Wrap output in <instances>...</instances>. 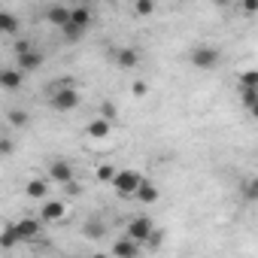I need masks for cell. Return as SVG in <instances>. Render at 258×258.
Returning a JSON list of instances; mask_svg holds the SVG:
<instances>
[{
    "instance_id": "1",
    "label": "cell",
    "mask_w": 258,
    "mask_h": 258,
    "mask_svg": "<svg viewBox=\"0 0 258 258\" xmlns=\"http://www.w3.org/2000/svg\"><path fill=\"white\" fill-rule=\"evenodd\" d=\"M46 100L55 112H70L79 106V91H76V79L70 76H61L55 82L46 85Z\"/></svg>"
},
{
    "instance_id": "2",
    "label": "cell",
    "mask_w": 258,
    "mask_h": 258,
    "mask_svg": "<svg viewBox=\"0 0 258 258\" xmlns=\"http://www.w3.org/2000/svg\"><path fill=\"white\" fill-rule=\"evenodd\" d=\"M188 61H191V67H198V70H213V67H219V61H222V49H216V46H195V49L188 52Z\"/></svg>"
},
{
    "instance_id": "3",
    "label": "cell",
    "mask_w": 258,
    "mask_h": 258,
    "mask_svg": "<svg viewBox=\"0 0 258 258\" xmlns=\"http://www.w3.org/2000/svg\"><path fill=\"white\" fill-rule=\"evenodd\" d=\"M140 182H143V176L137 173V170H118L115 173V179L109 182L112 188H115V195H121V198H134L137 195V188H140Z\"/></svg>"
},
{
    "instance_id": "4",
    "label": "cell",
    "mask_w": 258,
    "mask_h": 258,
    "mask_svg": "<svg viewBox=\"0 0 258 258\" xmlns=\"http://www.w3.org/2000/svg\"><path fill=\"white\" fill-rule=\"evenodd\" d=\"M155 231V222L149 219V216H137V219H131L127 222V228H124V234H131L134 240H140L143 246H146V240H149V234Z\"/></svg>"
},
{
    "instance_id": "5",
    "label": "cell",
    "mask_w": 258,
    "mask_h": 258,
    "mask_svg": "<svg viewBox=\"0 0 258 258\" xmlns=\"http://www.w3.org/2000/svg\"><path fill=\"white\" fill-rule=\"evenodd\" d=\"M140 252H143V243L134 240L131 234H121V237L112 243V255H118V258H137Z\"/></svg>"
},
{
    "instance_id": "6",
    "label": "cell",
    "mask_w": 258,
    "mask_h": 258,
    "mask_svg": "<svg viewBox=\"0 0 258 258\" xmlns=\"http://www.w3.org/2000/svg\"><path fill=\"white\" fill-rule=\"evenodd\" d=\"M49 179H52L55 185H64V182L76 179V176H73V164L64 161V158H55V161L49 164Z\"/></svg>"
},
{
    "instance_id": "7",
    "label": "cell",
    "mask_w": 258,
    "mask_h": 258,
    "mask_svg": "<svg viewBox=\"0 0 258 258\" xmlns=\"http://www.w3.org/2000/svg\"><path fill=\"white\" fill-rule=\"evenodd\" d=\"M64 216H67L64 201H52V198L43 201V207H40V219H43V222H61Z\"/></svg>"
},
{
    "instance_id": "8",
    "label": "cell",
    "mask_w": 258,
    "mask_h": 258,
    "mask_svg": "<svg viewBox=\"0 0 258 258\" xmlns=\"http://www.w3.org/2000/svg\"><path fill=\"white\" fill-rule=\"evenodd\" d=\"M16 228H19V234H22V240H37V237L43 234V219H34V216H25V219H19V222H16Z\"/></svg>"
},
{
    "instance_id": "9",
    "label": "cell",
    "mask_w": 258,
    "mask_h": 258,
    "mask_svg": "<svg viewBox=\"0 0 258 258\" xmlns=\"http://www.w3.org/2000/svg\"><path fill=\"white\" fill-rule=\"evenodd\" d=\"M85 134H88V137H94V140H106V137L112 134V121H109L106 115H97V118H91V121H88Z\"/></svg>"
},
{
    "instance_id": "10",
    "label": "cell",
    "mask_w": 258,
    "mask_h": 258,
    "mask_svg": "<svg viewBox=\"0 0 258 258\" xmlns=\"http://www.w3.org/2000/svg\"><path fill=\"white\" fill-rule=\"evenodd\" d=\"M137 64H140V52H137V49L121 46V49L115 52V67H118V70H134Z\"/></svg>"
},
{
    "instance_id": "11",
    "label": "cell",
    "mask_w": 258,
    "mask_h": 258,
    "mask_svg": "<svg viewBox=\"0 0 258 258\" xmlns=\"http://www.w3.org/2000/svg\"><path fill=\"white\" fill-rule=\"evenodd\" d=\"M22 82H25V70L22 67H7L4 73H0V88H7V91L22 88Z\"/></svg>"
},
{
    "instance_id": "12",
    "label": "cell",
    "mask_w": 258,
    "mask_h": 258,
    "mask_svg": "<svg viewBox=\"0 0 258 258\" xmlns=\"http://www.w3.org/2000/svg\"><path fill=\"white\" fill-rule=\"evenodd\" d=\"M52 179H28V185H25V195L31 198V201H46L49 198V191H52V185H49Z\"/></svg>"
},
{
    "instance_id": "13",
    "label": "cell",
    "mask_w": 258,
    "mask_h": 258,
    "mask_svg": "<svg viewBox=\"0 0 258 258\" xmlns=\"http://www.w3.org/2000/svg\"><path fill=\"white\" fill-rule=\"evenodd\" d=\"M16 64H19V67H22L25 73H34V70H40V67H43V52L31 49V52L19 55V58H16Z\"/></svg>"
},
{
    "instance_id": "14",
    "label": "cell",
    "mask_w": 258,
    "mask_h": 258,
    "mask_svg": "<svg viewBox=\"0 0 258 258\" xmlns=\"http://www.w3.org/2000/svg\"><path fill=\"white\" fill-rule=\"evenodd\" d=\"M46 22H49L52 28H64V25L70 22V10H67V7H61V4H55V7H49V10H46Z\"/></svg>"
},
{
    "instance_id": "15",
    "label": "cell",
    "mask_w": 258,
    "mask_h": 258,
    "mask_svg": "<svg viewBox=\"0 0 258 258\" xmlns=\"http://www.w3.org/2000/svg\"><path fill=\"white\" fill-rule=\"evenodd\" d=\"M134 198H137L140 204H146V207H149V204H155V201L161 198V191H158V185H155V182H149V179H143Z\"/></svg>"
},
{
    "instance_id": "16",
    "label": "cell",
    "mask_w": 258,
    "mask_h": 258,
    "mask_svg": "<svg viewBox=\"0 0 258 258\" xmlns=\"http://www.w3.org/2000/svg\"><path fill=\"white\" fill-rule=\"evenodd\" d=\"M82 237H85V240H103V237H106V225H103L100 219H88V222L82 225Z\"/></svg>"
},
{
    "instance_id": "17",
    "label": "cell",
    "mask_w": 258,
    "mask_h": 258,
    "mask_svg": "<svg viewBox=\"0 0 258 258\" xmlns=\"http://www.w3.org/2000/svg\"><path fill=\"white\" fill-rule=\"evenodd\" d=\"M70 22L88 31V28H91V22H94V16H91V10H88V7H73V10H70Z\"/></svg>"
},
{
    "instance_id": "18",
    "label": "cell",
    "mask_w": 258,
    "mask_h": 258,
    "mask_svg": "<svg viewBox=\"0 0 258 258\" xmlns=\"http://www.w3.org/2000/svg\"><path fill=\"white\" fill-rule=\"evenodd\" d=\"M240 195H243V201L258 204V176H246V179L240 182Z\"/></svg>"
},
{
    "instance_id": "19",
    "label": "cell",
    "mask_w": 258,
    "mask_h": 258,
    "mask_svg": "<svg viewBox=\"0 0 258 258\" xmlns=\"http://www.w3.org/2000/svg\"><path fill=\"white\" fill-rule=\"evenodd\" d=\"M22 240V234H19V228L16 225H4V234H0V249L4 252H10L16 243Z\"/></svg>"
},
{
    "instance_id": "20",
    "label": "cell",
    "mask_w": 258,
    "mask_h": 258,
    "mask_svg": "<svg viewBox=\"0 0 258 258\" xmlns=\"http://www.w3.org/2000/svg\"><path fill=\"white\" fill-rule=\"evenodd\" d=\"M0 31H4L7 37H13L16 31H19V19H16V13H0Z\"/></svg>"
},
{
    "instance_id": "21",
    "label": "cell",
    "mask_w": 258,
    "mask_h": 258,
    "mask_svg": "<svg viewBox=\"0 0 258 258\" xmlns=\"http://www.w3.org/2000/svg\"><path fill=\"white\" fill-rule=\"evenodd\" d=\"M134 16H137V19L155 16V0H134Z\"/></svg>"
},
{
    "instance_id": "22",
    "label": "cell",
    "mask_w": 258,
    "mask_h": 258,
    "mask_svg": "<svg viewBox=\"0 0 258 258\" xmlns=\"http://www.w3.org/2000/svg\"><path fill=\"white\" fill-rule=\"evenodd\" d=\"M61 34H64V40H67V43H79V37L85 34V28H79V25H73V22H67V25L61 28Z\"/></svg>"
},
{
    "instance_id": "23",
    "label": "cell",
    "mask_w": 258,
    "mask_h": 258,
    "mask_svg": "<svg viewBox=\"0 0 258 258\" xmlns=\"http://www.w3.org/2000/svg\"><path fill=\"white\" fill-rule=\"evenodd\" d=\"M237 85L240 88H258V70H243L237 76Z\"/></svg>"
},
{
    "instance_id": "24",
    "label": "cell",
    "mask_w": 258,
    "mask_h": 258,
    "mask_svg": "<svg viewBox=\"0 0 258 258\" xmlns=\"http://www.w3.org/2000/svg\"><path fill=\"white\" fill-rule=\"evenodd\" d=\"M255 100H258V88H240V103H243V109H249Z\"/></svg>"
},
{
    "instance_id": "25",
    "label": "cell",
    "mask_w": 258,
    "mask_h": 258,
    "mask_svg": "<svg viewBox=\"0 0 258 258\" xmlns=\"http://www.w3.org/2000/svg\"><path fill=\"white\" fill-rule=\"evenodd\" d=\"M7 118H10V124H16V127H25V124L31 121V118H28V112H22V109H10V115H7Z\"/></svg>"
},
{
    "instance_id": "26",
    "label": "cell",
    "mask_w": 258,
    "mask_h": 258,
    "mask_svg": "<svg viewBox=\"0 0 258 258\" xmlns=\"http://www.w3.org/2000/svg\"><path fill=\"white\" fill-rule=\"evenodd\" d=\"M115 173H118V170H115V167H109V164L97 167V179H100V182H112V179H115Z\"/></svg>"
},
{
    "instance_id": "27",
    "label": "cell",
    "mask_w": 258,
    "mask_h": 258,
    "mask_svg": "<svg viewBox=\"0 0 258 258\" xmlns=\"http://www.w3.org/2000/svg\"><path fill=\"white\" fill-rule=\"evenodd\" d=\"M161 243H164V231H161V228H155V231L149 234V240H146V249H158Z\"/></svg>"
},
{
    "instance_id": "28",
    "label": "cell",
    "mask_w": 258,
    "mask_h": 258,
    "mask_svg": "<svg viewBox=\"0 0 258 258\" xmlns=\"http://www.w3.org/2000/svg\"><path fill=\"white\" fill-rule=\"evenodd\" d=\"M240 10H243V16H258V0H240Z\"/></svg>"
},
{
    "instance_id": "29",
    "label": "cell",
    "mask_w": 258,
    "mask_h": 258,
    "mask_svg": "<svg viewBox=\"0 0 258 258\" xmlns=\"http://www.w3.org/2000/svg\"><path fill=\"white\" fill-rule=\"evenodd\" d=\"M131 91H134V97H146V94H149V82H146V79H137V82L131 85Z\"/></svg>"
},
{
    "instance_id": "30",
    "label": "cell",
    "mask_w": 258,
    "mask_h": 258,
    "mask_svg": "<svg viewBox=\"0 0 258 258\" xmlns=\"http://www.w3.org/2000/svg\"><path fill=\"white\" fill-rule=\"evenodd\" d=\"M64 191H67L70 198H79V195H82V185H79L76 179H70V182H64Z\"/></svg>"
},
{
    "instance_id": "31",
    "label": "cell",
    "mask_w": 258,
    "mask_h": 258,
    "mask_svg": "<svg viewBox=\"0 0 258 258\" xmlns=\"http://www.w3.org/2000/svg\"><path fill=\"white\" fill-rule=\"evenodd\" d=\"M100 115H106L109 121H115V106H112L109 100H103V103H100Z\"/></svg>"
},
{
    "instance_id": "32",
    "label": "cell",
    "mask_w": 258,
    "mask_h": 258,
    "mask_svg": "<svg viewBox=\"0 0 258 258\" xmlns=\"http://www.w3.org/2000/svg\"><path fill=\"white\" fill-rule=\"evenodd\" d=\"M31 49H34V46H31L28 40H19V43L13 46V52H16V58H19V55H25V52H31Z\"/></svg>"
},
{
    "instance_id": "33",
    "label": "cell",
    "mask_w": 258,
    "mask_h": 258,
    "mask_svg": "<svg viewBox=\"0 0 258 258\" xmlns=\"http://www.w3.org/2000/svg\"><path fill=\"white\" fill-rule=\"evenodd\" d=\"M0 155H13V140H10V137L0 140Z\"/></svg>"
},
{
    "instance_id": "34",
    "label": "cell",
    "mask_w": 258,
    "mask_h": 258,
    "mask_svg": "<svg viewBox=\"0 0 258 258\" xmlns=\"http://www.w3.org/2000/svg\"><path fill=\"white\" fill-rule=\"evenodd\" d=\"M246 112H249V115H252V118H255V121H258V100H255V103H252V106H249V109H246Z\"/></svg>"
},
{
    "instance_id": "35",
    "label": "cell",
    "mask_w": 258,
    "mask_h": 258,
    "mask_svg": "<svg viewBox=\"0 0 258 258\" xmlns=\"http://www.w3.org/2000/svg\"><path fill=\"white\" fill-rule=\"evenodd\" d=\"M213 4H216V7H228V4H231V0H213Z\"/></svg>"
}]
</instances>
